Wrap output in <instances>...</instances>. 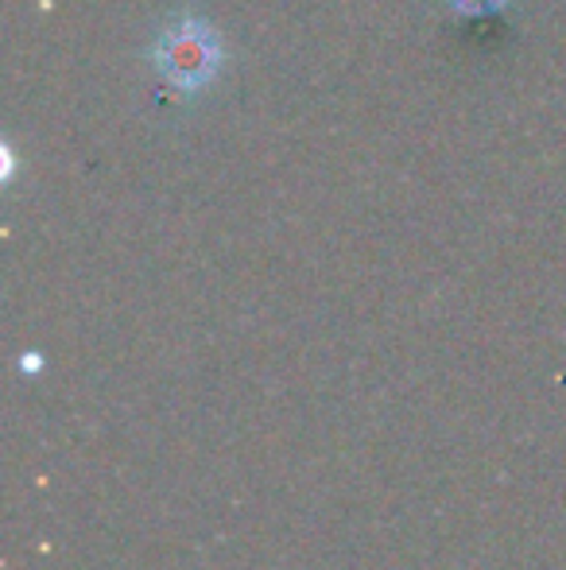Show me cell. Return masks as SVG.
Wrapping results in <instances>:
<instances>
[{"instance_id": "obj_1", "label": "cell", "mask_w": 566, "mask_h": 570, "mask_svg": "<svg viewBox=\"0 0 566 570\" xmlns=\"http://www.w3.org/2000/svg\"><path fill=\"white\" fill-rule=\"evenodd\" d=\"M159 78L179 94H198L218 78L221 43L202 20H179L163 28V36L151 47Z\"/></svg>"}, {"instance_id": "obj_2", "label": "cell", "mask_w": 566, "mask_h": 570, "mask_svg": "<svg viewBox=\"0 0 566 570\" xmlns=\"http://www.w3.org/2000/svg\"><path fill=\"white\" fill-rule=\"evenodd\" d=\"M446 4L454 8V16H493V12H500V8L508 4V0H446Z\"/></svg>"}, {"instance_id": "obj_3", "label": "cell", "mask_w": 566, "mask_h": 570, "mask_svg": "<svg viewBox=\"0 0 566 570\" xmlns=\"http://www.w3.org/2000/svg\"><path fill=\"white\" fill-rule=\"evenodd\" d=\"M0 156H4V179H12V171H16V159H12V148H0Z\"/></svg>"}]
</instances>
